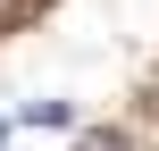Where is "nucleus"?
Returning a JSON list of instances; mask_svg holds the SVG:
<instances>
[{
	"label": "nucleus",
	"mask_w": 159,
	"mask_h": 151,
	"mask_svg": "<svg viewBox=\"0 0 159 151\" xmlns=\"http://www.w3.org/2000/svg\"><path fill=\"white\" fill-rule=\"evenodd\" d=\"M75 151H134V143H126V134H84Z\"/></svg>",
	"instance_id": "f257e3e1"
},
{
	"label": "nucleus",
	"mask_w": 159,
	"mask_h": 151,
	"mask_svg": "<svg viewBox=\"0 0 159 151\" xmlns=\"http://www.w3.org/2000/svg\"><path fill=\"white\" fill-rule=\"evenodd\" d=\"M0 143H8V118H0Z\"/></svg>",
	"instance_id": "f03ea898"
}]
</instances>
